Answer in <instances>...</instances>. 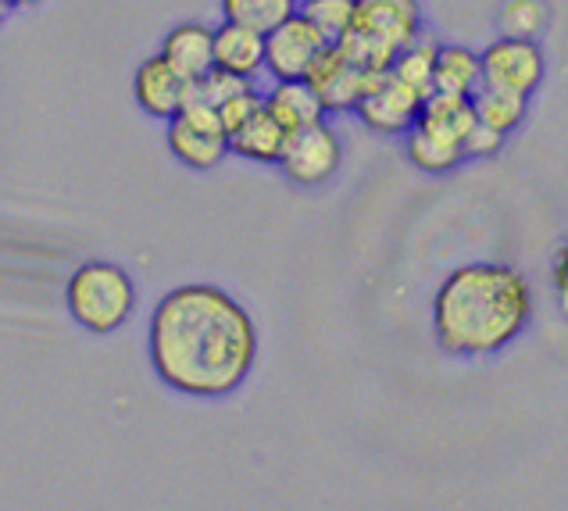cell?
Returning a JSON list of instances; mask_svg holds the SVG:
<instances>
[{
	"mask_svg": "<svg viewBox=\"0 0 568 511\" xmlns=\"http://www.w3.org/2000/svg\"><path fill=\"white\" fill-rule=\"evenodd\" d=\"M404 151H408V161L415 164L418 172H429V176H444L450 169H458L465 161L462 154V143L444 140V137H433L426 129L412 126L404 133Z\"/></svg>",
	"mask_w": 568,
	"mask_h": 511,
	"instance_id": "e0dca14e",
	"label": "cell"
},
{
	"mask_svg": "<svg viewBox=\"0 0 568 511\" xmlns=\"http://www.w3.org/2000/svg\"><path fill=\"white\" fill-rule=\"evenodd\" d=\"M526 108L529 101L526 97H515V93H500V90H490V87H479L473 93V111H476V122L497 129V133H511V129L523 126L526 119Z\"/></svg>",
	"mask_w": 568,
	"mask_h": 511,
	"instance_id": "ffe728a7",
	"label": "cell"
},
{
	"mask_svg": "<svg viewBox=\"0 0 568 511\" xmlns=\"http://www.w3.org/2000/svg\"><path fill=\"white\" fill-rule=\"evenodd\" d=\"M140 304L136 279L115 261H83L64 283V308L75 325L93 337H108L122 329Z\"/></svg>",
	"mask_w": 568,
	"mask_h": 511,
	"instance_id": "277c9868",
	"label": "cell"
},
{
	"mask_svg": "<svg viewBox=\"0 0 568 511\" xmlns=\"http://www.w3.org/2000/svg\"><path fill=\"white\" fill-rule=\"evenodd\" d=\"M230 154L243 158V161H254V164H280L283 158V147H286V133L280 126L272 122V114L265 108H257L254 114L243 126H236L230 137Z\"/></svg>",
	"mask_w": 568,
	"mask_h": 511,
	"instance_id": "5bb4252c",
	"label": "cell"
},
{
	"mask_svg": "<svg viewBox=\"0 0 568 511\" xmlns=\"http://www.w3.org/2000/svg\"><path fill=\"white\" fill-rule=\"evenodd\" d=\"M262 108L272 114V122L280 126L286 137L326 119V108H322L318 93L307 87L304 79L272 82V87L262 93Z\"/></svg>",
	"mask_w": 568,
	"mask_h": 511,
	"instance_id": "7c38bea8",
	"label": "cell"
},
{
	"mask_svg": "<svg viewBox=\"0 0 568 511\" xmlns=\"http://www.w3.org/2000/svg\"><path fill=\"white\" fill-rule=\"evenodd\" d=\"M165 143L172 158L190 172H211L219 169L230 154V143H225V129L219 122V114L207 104L186 97L183 111L175 119L165 122Z\"/></svg>",
	"mask_w": 568,
	"mask_h": 511,
	"instance_id": "5b68a950",
	"label": "cell"
},
{
	"mask_svg": "<svg viewBox=\"0 0 568 511\" xmlns=\"http://www.w3.org/2000/svg\"><path fill=\"white\" fill-rule=\"evenodd\" d=\"M418 108H422V97L404 87L400 79H394L389 72H376L368 76V87L362 93L358 108L354 114L379 137H404L418 119Z\"/></svg>",
	"mask_w": 568,
	"mask_h": 511,
	"instance_id": "ba28073f",
	"label": "cell"
},
{
	"mask_svg": "<svg viewBox=\"0 0 568 511\" xmlns=\"http://www.w3.org/2000/svg\"><path fill=\"white\" fill-rule=\"evenodd\" d=\"M186 93H190V82L175 76L161 54H151L136 64L133 97H136V108L148 114V119H154V122L175 119L186 104Z\"/></svg>",
	"mask_w": 568,
	"mask_h": 511,
	"instance_id": "30bf717a",
	"label": "cell"
},
{
	"mask_svg": "<svg viewBox=\"0 0 568 511\" xmlns=\"http://www.w3.org/2000/svg\"><path fill=\"white\" fill-rule=\"evenodd\" d=\"M547 76V61L537 40H511L500 37L479 54V87H490L500 93L529 97L540 90V82Z\"/></svg>",
	"mask_w": 568,
	"mask_h": 511,
	"instance_id": "8992f818",
	"label": "cell"
},
{
	"mask_svg": "<svg viewBox=\"0 0 568 511\" xmlns=\"http://www.w3.org/2000/svg\"><path fill=\"white\" fill-rule=\"evenodd\" d=\"M339 161H344V147H339L336 129L322 119L307 129L286 137L283 158H280V172L290 179L294 187H322L339 172Z\"/></svg>",
	"mask_w": 568,
	"mask_h": 511,
	"instance_id": "52a82bcc",
	"label": "cell"
},
{
	"mask_svg": "<svg viewBox=\"0 0 568 511\" xmlns=\"http://www.w3.org/2000/svg\"><path fill=\"white\" fill-rule=\"evenodd\" d=\"M326 47L322 32L304 19V14H290L286 22L265 32V72L272 82L283 79H304L307 64L315 61V54Z\"/></svg>",
	"mask_w": 568,
	"mask_h": 511,
	"instance_id": "9c48e42d",
	"label": "cell"
},
{
	"mask_svg": "<svg viewBox=\"0 0 568 511\" xmlns=\"http://www.w3.org/2000/svg\"><path fill=\"white\" fill-rule=\"evenodd\" d=\"M418 129H426L433 137H444L462 143L468 129L476 126V111H473V97H454V93H429L418 108Z\"/></svg>",
	"mask_w": 568,
	"mask_h": 511,
	"instance_id": "9a60e30c",
	"label": "cell"
},
{
	"mask_svg": "<svg viewBox=\"0 0 568 511\" xmlns=\"http://www.w3.org/2000/svg\"><path fill=\"white\" fill-rule=\"evenodd\" d=\"M561 301H565V311H568V297H561Z\"/></svg>",
	"mask_w": 568,
	"mask_h": 511,
	"instance_id": "f1b7e54d",
	"label": "cell"
},
{
	"mask_svg": "<svg viewBox=\"0 0 568 511\" xmlns=\"http://www.w3.org/2000/svg\"><path fill=\"white\" fill-rule=\"evenodd\" d=\"M301 4H307V0H297V8H301Z\"/></svg>",
	"mask_w": 568,
	"mask_h": 511,
	"instance_id": "f546056e",
	"label": "cell"
},
{
	"mask_svg": "<svg viewBox=\"0 0 568 511\" xmlns=\"http://www.w3.org/2000/svg\"><path fill=\"white\" fill-rule=\"evenodd\" d=\"M297 11L322 32L326 43L344 40V32L354 22V0H307V4H301Z\"/></svg>",
	"mask_w": 568,
	"mask_h": 511,
	"instance_id": "603a6c76",
	"label": "cell"
},
{
	"mask_svg": "<svg viewBox=\"0 0 568 511\" xmlns=\"http://www.w3.org/2000/svg\"><path fill=\"white\" fill-rule=\"evenodd\" d=\"M4 19H8V8H4V4H0V22H4Z\"/></svg>",
	"mask_w": 568,
	"mask_h": 511,
	"instance_id": "83f0119b",
	"label": "cell"
},
{
	"mask_svg": "<svg viewBox=\"0 0 568 511\" xmlns=\"http://www.w3.org/2000/svg\"><path fill=\"white\" fill-rule=\"evenodd\" d=\"M555 287H558L561 297H568V243L561 247L558 258H555Z\"/></svg>",
	"mask_w": 568,
	"mask_h": 511,
	"instance_id": "484cf974",
	"label": "cell"
},
{
	"mask_svg": "<svg viewBox=\"0 0 568 511\" xmlns=\"http://www.w3.org/2000/svg\"><path fill=\"white\" fill-rule=\"evenodd\" d=\"M436 51H440V43H436L429 32H422L415 43H408L404 51L394 58L389 64V76L400 79L404 87H412L422 101L433 93V64H436Z\"/></svg>",
	"mask_w": 568,
	"mask_h": 511,
	"instance_id": "ac0fdd59",
	"label": "cell"
},
{
	"mask_svg": "<svg viewBox=\"0 0 568 511\" xmlns=\"http://www.w3.org/2000/svg\"><path fill=\"white\" fill-rule=\"evenodd\" d=\"M215 69L254 82L265 72V37L233 22L215 26Z\"/></svg>",
	"mask_w": 568,
	"mask_h": 511,
	"instance_id": "4fadbf2b",
	"label": "cell"
},
{
	"mask_svg": "<svg viewBox=\"0 0 568 511\" xmlns=\"http://www.w3.org/2000/svg\"><path fill=\"white\" fill-rule=\"evenodd\" d=\"M158 54L183 82H201L215 69V29L204 22H180L161 37Z\"/></svg>",
	"mask_w": 568,
	"mask_h": 511,
	"instance_id": "8fae6325",
	"label": "cell"
},
{
	"mask_svg": "<svg viewBox=\"0 0 568 511\" xmlns=\"http://www.w3.org/2000/svg\"><path fill=\"white\" fill-rule=\"evenodd\" d=\"M222 22H233L243 29L265 32L286 22L290 14H297V0H219Z\"/></svg>",
	"mask_w": 568,
	"mask_h": 511,
	"instance_id": "d6986e66",
	"label": "cell"
},
{
	"mask_svg": "<svg viewBox=\"0 0 568 511\" xmlns=\"http://www.w3.org/2000/svg\"><path fill=\"white\" fill-rule=\"evenodd\" d=\"M532 315V287L515 265L473 261L433 293V337L447 354L483 358L505 351Z\"/></svg>",
	"mask_w": 568,
	"mask_h": 511,
	"instance_id": "7a4b0ae2",
	"label": "cell"
},
{
	"mask_svg": "<svg viewBox=\"0 0 568 511\" xmlns=\"http://www.w3.org/2000/svg\"><path fill=\"white\" fill-rule=\"evenodd\" d=\"M479 54L462 43H440L433 64V93L473 97L479 90Z\"/></svg>",
	"mask_w": 568,
	"mask_h": 511,
	"instance_id": "2e32d148",
	"label": "cell"
},
{
	"mask_svg": "<svg viewBox=\"0 0 568 511\" xmlns=\"http://www.w3.org/2000/svg\"><path fill=\"white\" fill-rule=\"evenodd\" d=\"M422 32L418 0H354V22L336 47L354 69L389 72L394 58Z\"/></svg>",
	"mask_w": 568,
	"mask_h": 511,
	"instance_id": "3957f363",
	"label": "cell"
},
{
	"mask_svg": "<svg viewBox=\"0 0 568 511\" xmlns=\"http://www.w3.org/2000/svg\"><path fill=\"white\" fill-rule=\"evenodd\" d=\"M500 143H505V133H497V129L476 122L462 140V154L465 158H490V154L500 151Z\"/></svg>",
	"mask_w": 568,
	"mask_h": 511,
	"instance_id": "d4e9b609",
	"label": "cell"
},
{
	"mask_svg": "<svg viewBox=\"0 0 568 511\" xmlns=\"http://www.w3.org/2000/svg\"><path fill=\"white\" fill-rule=\"evenodd\" d=\"M8 11H22V8H37V4H43V0H0Z\"/></svg>",
	"mask_w": 568,
	"mask_h": 511,
	"instance_id": "4316f807",
	"label": "cell"
},
{
	"mask_svg": "<svg viewBox=\"0 0 568 511\" xmlns=\"http://www.w3.org/2000/svg\"><path fill=\"white\" fill-rule=\"evenodd\" d=\"M257 108H262V90H257L254 82H251V87H243L240 93L225 97V101H222V104L215 108L219 122H222V129H225V137H230L236 126H243V122H247V119H251V114H254Z\"/></svg>",
	"mask_w": 568,
	"mask_h": 511,
	"instance_id": "cb8c5ba5",
	"label": "cell"
},
{
	"mask_svg": "<svg viewBox=\"0 0 568 511\" xmlns=\"http://www.w3.org/2000/svg\"><path fill=\"white\" fill-rule=\"evenodd\" d=\"M497 26L511 40H537L547 26V8L540 0H505L497 11Z\"/></svg>",
	"mask_w": 568,
	"mask_h": 511,
	"instance_id": "7402d4cb",
	"label": "cell"
},
{
	"mask_svg": "<svg viewBox=\"0 0 568 511\" xmlns=\"http://www.w3.org/2000/svg\"><path fill=\"white\" fill-rule=\"evenodd\" d=\"M148 358L169 390L193 401H225L257 365V325L230 290L180 283L151 311Z\"/></svg>",
	"mask_w": 568,
	"mask_h": 511,
	"instance_id": "6da1fadb",
	"label": "cell"
},
{
	"mask_svg": "<svg viewBox=\"0 0 568 511\" xmlns=\"http://www.w3.org/2000/svg\"><path fill=\"white\" fill-rule=\"evenodd\" d=\"M368 76H376V72L354 69V64H347V58H344V64H339L333 76H326L315 87V93H318L322 108H326V114H339V111H354V108H358L362 93L368 87Z\"/></svg>",
	"mask_w": 568,
	"mask_h": 511,
	"instance_id": "44dd1931",
	"label": "cell"
}]
</instances>
